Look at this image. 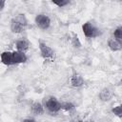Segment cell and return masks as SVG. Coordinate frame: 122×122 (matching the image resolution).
<instances>
[{
  "mask_svg": "<svg viewBox=\"0 0 122 122\" xmlns=\"http://www.w3.org/2000/svg\"><path fill=\"white\" fill-rule=\"evenodd\" d=\"M13 19H15L16 21H18L19 23H21L22 25H24L26 28H27V26L29 25V21H28V18H27V16L24 14V13H18L17 15H15L14 17H12Z\"/></svg>",
  "mask_w": 122,
  "mask_h": 122,
  "instance_id": "obj_14",
  "label": "cell"
},
{
  "mask_svg": "<svg viewBox=\"0 0 122 122\" xmlns=\"http://www.w3.org/2000/svg\"><path fill=\"white\" fill-rule=\"evenodd\" d=\"M113 95H114V92L112 90H111L110 88H104L100 91L98 97L102 102H109L112 99Z\"/></svg>",
  "mask_w": 122,
  "mask_h": 122,
  "instance_id": "obj_6",
  "label": "cell"
},
{
  "mask_svg": "<svg viewBox=\"0 0 122 122\" xmlns=\"http://www.w3.org/2000/svg\"><path fill=\"white\" fill-rule=\"evenodd\" d=\"M10 30H11L12 33L18 34V33L23 32V31L26 30V27H25L24 25H22L21 23H19L18 21H16L15 19L11 18V20H10Z\"/></svg>",
  "mask_w": 122,
  "mask_h": 122,
  "instance_id": "obj_7",
  "label": "cell"
},
{
  "mask_svg": "<svg viewBox=\"0 0 122 122\" xmlns=\"http://www.w3.org/2000/svg\"><path fill=\"white\" fill-rule=\"evenodd\" d=\"M15 48H16L17 51L26 52V51L29 50V48H30V42H29V40L26 39V38L18 39V40H16V42H15Z\"/></svg>",
  "mask_w": 122,
  "mask_h": 122,
  "instance_id": "obj_11",
  "label": "cell"
},
{
  "mask_svg": "<svg viewBox=\"0 0 122 122\" xmlns=\"http://www.w3.org/2000/svg\"><path fill=\"white\" fill-rule=\"evenodd\" d=\"M61 110H64L65 112H72L75 110V105L71 102V101H66V102H61Z\"/></svg>",
  "mask_w": 122,
  "mask_h": 122,
  "instance_id": "obj_13",
  "label": "cell"
},
{
  "mask_svg": "<svg viewBox=\"0 0 122 122\" xmlns=\"http://www.w3.org/2000/svg\"><path fill=\"white\" fill-rule=\"evenodd\" d=\"M12 60H13V65H15V64H23V63L27 62L28 56H27L26 52L16 50L14 51H12Z\"/></svg>",
  "mask_w": 122,
  "mask_h": 122,
  "instance_id": "obj_5",
  "label": "cell"
},
{
  "mask_svg": "<svg viewBox=\"0 0 122 122\" xmlns=\"http://www.w3.org/2000/svg\"><path fill=\"white\" fill-rule=\"evenodd\" d=\"M38 48H39V51H40V54L41 56L45 59V60H51L54 56V51L49 46L47 45L44 41H39L38 42Z\"/></svg>",
  "mask_w": 122,
  "mask_h": 122,
  "instance_id": "obj_4",
  "label": "cell"
},
{
  "mask_svg": "<svg viewBox=\"0 0 122 122\" xmlns=\"http://www.w3.org/2000/svg\"><path fill=\"white\" fill-rule=\"evenodd\" d=\"M44 107L50 113H58L61 111V102L57 98L51 96L45 100Z\"/></svg>",
  "mask_w": 122,
  "mask_h": 122,
  "instance_id": "obj_2",
  "label": "cell"
},
{
  "mask_svg": "<svg viewBox=\"0 0 122 122\" xmlns=\"http://www.w3.org/2000/svg\"><path fill=\"white\" fill-rule=\"evenodd\" d=\"M0 60L1 63L6 65V66H11L13 65V60H12V51H5L0 54Z\"/></svg>",
  "mask_w": 122,
  "mask_h": 122,
  "instance_id": "obj_9",
  "label": "cell"
},
{
  "mask_svg": "<svg viewBox=\"0 0 122 122\" xmlns=\"http://www.w3.org/2000/svg\"><path fill=\"white\" fill-rule=\"evenodd\" d=\"M51 2L59 8H63V7H66L69 4H71V0H51Z\"/></svg>",
  "mask_w": 122,
  "mask_h": 122,
  "instance_id": "obj_16",
  "label": "cell"
},
{
  "mask_svg": "<svg viewBox=\"0 0 122 122\" xmlns=\"http://www.w3.org/2000/svg\"><path fill=\"white\" fill-rule=\"evenodd\" d=\"M34 23L36 25V27L40 30H48L50 27H51V18L45 14V13H39L35 16L34 18Z\"/></svg>",
  "mask_w": 122,
  "mask_h": 122,
  "instance_id": "obj_3",
  "label": "cell"
},
{
  "mask_svg": "<svg viewBox=\"0 0 122 122\" xmlns=\"http://www.w3.org/2000/svg\"><path fill=\"white\" fill-rule=\"evenodd\" d=\"M71 44L73 48H76V49H79L81 48L82 44H81V41L79 40V37L76 33H72L71 34Z\"/></svg>",
  "mask_w": 122,
  "mask_h": 122,
  "instance_id": "obj_15",
  "label": "cell"
},
{
  "mask_svg": "<svg viewBox=\"0 0 122 122\" xmlns=\"http://www.w3.org/2000/svg\"><path fill=\"white\" fill-rule=\"evenodd\" d=\"M6 6V0H0V10H3Z\"/></svg>",
  "mask_w": 122,
  "mask_h": 122,
  "instance_id": "obj_19",
  "label": "cell"
},
{
  "mask_svg": "<svg viewBox=\"0 0 122 122\" xmlns=\"http://www.w3.org/2000/svg\"><path fill=\"white\" fill-rule=\"evenodd\" d=\"M82 31L87 38H96L99 35H101L100 30L91 21L85 22L82 25Z\"/></svg>",
  "mask_w": 122,
  "mask_h": 122,
  "instance_id": "obj_1",
  "label": "cell"
},
{
  "mask_svg": "<svg viewBox=\"0 0 122 122\" xmlns=\"http://www.w3.org/2000/svg\"><path fill=\"white\" fill-rule=\"evenodd\" d=\"M108 47L112 51H119L122 50V41L112 37L108 40Z\"/></svg>",
  "mask_w": 122,
  "mask_h": 122,
  "instance_id": "obj_10",
  "label": "cell"
},
{
  "mask_svg": "<svg viewBox=\"0 0 122 122\" xmlns=\"http://www.w3.org/2000/svg\"><path fill=\"white\" fill-rule=\"evenodd\" d=\"M112 112L118 117H122V105H117L112 109Z\"/></svg>",
  "mask_w": 122,
  "mask_h": 122,
  "instance_id": "obj_18",
  "label": "cell"
},
{
  "mask_svg": "<svg viewBox=\"0 0 122 122\" xmlns=\"http://www.w3.org/2000/svg\"><path fill=\"white\" fill-rule=\"evenodd\" d=\"M84 82H85L84 78L80 74H78L76 72L73 73L71 76V78H70V84L73 88H80V87H82L84 85Z\"/></svg>",
  "mask_w": 122,
  "mask_h": 122,
  "instance_id": "obj_8",
  "label": "cell"
},
{
  "mask_svg": "<svg viewBox=\"0 0 122 122\" xmlns=\"http://www.w3.org/2000/svg\"><path fill=\"white\" fill-rule=\"evenodd\" d=\"M30 110H31V112L34 115H42L45 112V107L40 102H34V103H32V105L30 107Z\"/></svg>",
  "mask_w": 122,
  "mask_h": 122,
  "instance_id": "obj_12",
  "label": "cell"
},
{
  "mask_svg": "<svg viewBox=\"0 0 122 122\" xmlns=\"http://www.w3.org/2000/svg\"><path fill=\"white\" fill-rule=\"evenodd\" d=\"M112 35H113V37L115 39L122 41V27L118 26L116 29H114V30L112 32Z\"/></svg>",
  "mask_w": 122,
  "mask_h": 122,
  "instance_id": "obj_17",
  "label": "cell"
}]
</instances>
